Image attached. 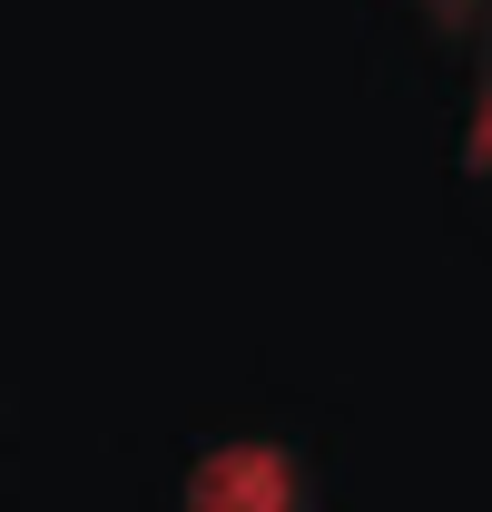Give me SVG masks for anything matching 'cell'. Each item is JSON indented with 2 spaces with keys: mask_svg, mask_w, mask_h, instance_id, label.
I'll return each mask as SVG.
<instances>
[{
  "mask_svg": "<svg viewBox=\"0 0 492 512\" xmlns=\"http://www.w3.org/2000/svg\"><path fill=\"white\" fill-rule=\"evenodd\" d=\"M178 512H306V463L266 434H227L187 463Z\"/></svg>",
  "mask_w": 492,
  "mask_h": 512,
  "instance_id": "obj_1",
  "label": "cell"
},
{
  "mask_svg": "<svg viewBox=\"0 0 492 512\" xmlns=\"http://www.w3.org/2000/svg\"><path fill=\"white\" fill-rule=\"evenodd\" d=\"M433 20H443V30H473V20H483V0H424Z\"/></svg>",
  "mask_w": 492,
  "mask_h": 512,
  "instance_id": "obj_2",
  "label": "cell"
}]
</instances>
